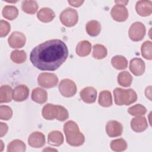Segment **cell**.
<instances>
[{
  "label": "cell",
  "mask_w": 152,
  "mask_h": 152,
  "mask_svg": "<svg viewBox=\"0 0 152 152\" xmlns=\"http://www.w3.org/2000/svg\"><path fill=\"white\" fill-rule=\"evenodd\" d=\"M132 77L128 71H122L118 75V82L119 84L123 87H129L131 85Z\"/></svg>",
  "instance_id": "83f0119b"
},
{
  "label": "cell",
  "mask_w": 152,
  "mask_h": 152,
  "mask_svg": "<svg viewBox=\"0 0 152 152\" xmlns=\"http://www.w3.org/2000/svg\"><path fill=\"white\" fill-rule=\"evenodd\" d=\"M128 112L132 116H140L144 115L147 112L146 108L141 104H137L133 106L130 107L128 109Z\"/></svg>",
  "instance_id": "836d02e7"
},
{
  "label": "cell",
  "mask_w": 152,
  "mask_h": 152,
  "mask_svg": "<svg viewBox=\"0 0 152 152\" xmlns=\"http://www.w3.org/2000/svg\"><path fill=\"white\" fill-rule=\"evenodd\" d=\"M12 88L8 85H3L0 88V102L8 103L11 101L12 97Z\"/></svg>",
  "instance_id": "7402d4cb"
},
{
  "label": "cell",
  "mask_w": 152,
  "mask_h": 152,
  "mask_svg": "<svg viewBox=\"0 0 152 152\" xmlns=\"http://www.w3.org/2000/svg\"><path fill=\"white\" fill-rule=\"evenodd\" d=\"M26 36L20 31H14L8 39L9 45L14 49H18L23 47L26 43Z\"/></svg>",
  "instance_id": "30bf717a"
},
{
  "label": "cell",
  "mask_w": 152,
  "mask_h": 152,
  "mask_svg": "<svg viewBox=\"0 0 152 152\" xmlns=\"http://www.w3.org/2000/svg\"><path fill=\"white\" fill-rule=\"evenodd\" d=\"M10 31V24L6 21L1 20L0 21V36H6Z\"/></svg>",
  "instance_id": "d590c367"
},
{
  "label": "cell",
  "mask_w": 152,
  "mask_h": 152,
  "mask_svg": "<svg viewBox=\"0 0 152 152\" xmlns=\"http://www.w3.org/2000/svg\"><path fill=\"white\" fill-rule=\"evenodd\" d=\"M64 131L66 136V140L68 144L77 147L83 144L85 137L80 131L78 125L72 121H68L64 125Z\"/></svg>",
  "instance_id": "7a4b0ae2"
},
{
  "label": "cell",
  "mask_w": 152,
  "mask_h": 152,
  "mask_svg": "<svg viewBox=\"0 0 152 152\" xmlns=\"http://www.w3.org/2000/svg\"><path fill=\"white\" fill-rule=\"evenodd\" d=\"M98 102L103 107H109L112 104V97L110 91L104 90L100 93Z\"/></svg>",
  "instance_id": "d4e9b609"
},
{
  "label": "cell",
  "mask_w": 152,
  "mask_h": 152,
  "mask_svg": "<svg viewBox=\"0 0 152 152\" xmlns=\"http://www.w3.org/2000/svg\"><path fill=\"white\" fill-rule=\"evenodd\" d=\"M55 17V14L53 11L46 7L41 8L37 14L38 19L43 23H48L52 21Z\"/></svg>",
  "instance_id": "ac0fdd59"
},
{
  "label": "cell",
  "mask_w": 152,
  "mask_h": 152,
  "mask_svg": "<svg viewBox=\"0 0 152 152\" xmlns=\"http://www.w3.org/2000/svg\"><path fill=\"white\" fill-rule=\"evenodd\" d=\"M145 63L141 58H133L129 62V70L136 76L142 75L145 71Z\"/></svg>",
  "instance_id": "4fadbf2b"
},
{
  "label": "cell",
  "mask_w": 152,
  "mask_h": 152,
  "mask_svg": "<svg viewBox=\"0 0 152 152\" xmlns=\"http://www.w3.org/2000/svg\"><path fill=\"white\" fill-rule=\"evenodd\" d=\"M107 54L106 48L102 45L96 44L93 47V56L97 59L104 58Z\"/></svg>",
  "instance_id": "f546056e"
},
{
  "label": "cell",
  "mask_w": 152,
  "mask_h": 152,
  "mask_svg": "<svg viewBox=\"0 0 152 152\" xmlns=\"http://www.w3.org/2000/svg\"><path fill=\"white\" fill-rule=\"evenodd\" d=\"M80 97L86 103H94L97 97V91L92 87H87L83 88L80 93Z\"/></svg>",
  "instance_id": "2e32d148"
},
{
  "label": "cell",
  "mask_w": 152,
  "mask_h": 152,
  "mask_svg": "<svg viewBox=\"0 0 152 152\" xmlns=\"http://www.w3.org/2000/svg\"><path fill=\"white\" fill-rule=\"evenodd\" d=\"M29 89L26 86L18 85L12 91V99L16 102H22L27 99Z\"/></svg>",
  "instance_id": "9a60e30c"
},
{
  "label": "cell",
  "mask_w": 152,
  "mask_h": 152,
  "mask_svg": "<svg viewBox=\"0 0 152 152\" xmlns=\"http://www.w3.org/2000/svg\"><path fill=\"white\" fill-rule=\"evenodd\" d=\"M115 102L117 105H129L136 102L137 95L131 88L123 89L117 87L113 90Z\"/></svg>",
  "instance_id": "277c9868"
},
{
  "label": "cell",
  "mask_w": 152,
  "mask_h": 152,
  "mask_svg": "<svg viewBox=\"0 0 152 152\" xmlns=\"http://www.w3.org/2000/svg\"><path fill=\"white\" fill-rule=\"evenodd\" d=\"M68 2L71 6L74 7H78L84 3V1H68Z\"/></svg>",
  "instance_id": "74e56055"
},
{
  "label": "cell",
  "mask_w": 152,
  "mask_h": 152,
  "mask_svg": "<svg viewBox=\"0 0 152 152\" xmlns=\"http://www.w3.org/2000/svg\"><path fill=\"white\" fill-rule=\"evenodd\" d=\"M26 149V144L20 140H14L10 142L7 146L8 152H23Z\"/></svg>",
  "instance_id": "cb8c5ba5"
},
{
  "label": "cell",
  "mask_w": 152,
  "mask_h": 152,
  "mask_svg": "<svg viewBox=\"0 0 152 152\" xmlns=\"http://www.w3.org/2000/svg\"><path fill=\"white\" fill-rule=\"evenodd\" d=\"M60 21L66 27H72L75 26L78 19L77 11L71 8H67L60 14Z\"/></svg>",
  "instance_id": "5b68a950"
},
{
  "label": "cell",
  "mask_w": 152,
  "mask_h": 152,
  "mask_svg": "<svg viewBox=\"0 0 152 152\" xmlns=\"http://www.w3.org/2000/svg\"><path fill=\"white\" fill-rule=\"evenodd\" d=\"M0 136L2 137L4 135H5L8 129V127L7 126V125L5 123H3V122H1L0 123Z\"/></svg>",
  "instance_id": "8d00e7d4"
},
{
  "label": "cell",
  "mask_w": 152,
  "mask_h": 152,
  "mask_svg": "<svg viewBox=\"0 0 152 152\" xmlns=\"http://www.w3.org/2000/svg\"><path fill=\"white\" fill-rule=\"evenodd\" d=\"M110 148L115 151H122L126 149L127 143L123 138L114 140L110 142Z\"/></svg>",
  "instance_id": "4dcf8cb0"
},
{
  "label": "cell",
  "mask_w": 152,
  "mask_h": 152,
  "mask_svg": "<svg viewBox=\"0 0 152 152\" xmlns=\"http://www.w3.org/2000/svg\"><path fill=\"white\" fill-rule=\"evenodd\" d=\"M31 99L34 102L37 103L43 104L45 103L48 99L47 92L42 88L37 87L32 91Z\"/></svg>",
  "instance_id": "d6986e66"
},
{
  "label": "cell",
  "mask_w": 152,
  "mask_h": 152,
  "mask_svg": "<svg viewBox=\"0 0 152 152\" xmlns=\"http://www.w3.org/2000/svg\"><path fill=\"white\" fill-rule=\"evenodd\" d=\"M141 55L146 59H152V43L150 41H145L141 45Z\"/></svg>",
  "instance_id": "d6a6232c"
},
{
  "label": "cell",
  "mask_w": 152,
  "mask_h": 152,
  "mask_svg": "<svg viewBox=\"0 0 152 152\" xmlns=\"http://www.w3.org/2000/svg\"><path fill=\"white\" fill-rule=\"evenodd\" d=\"M28 143L33 148H40L45 144V137L40 132H34L28 137Z\"/></svg>",
  "instance_id": "5bb4252c"
},
{
  "label": "cell",
  "mask_w": 152,
  "mask_h": 152,
  "mask_svg": "<svg viewBox=\"0 0 152 152\" xmlns=\"http://www.w3.org/2000/svg\"><path fill=\"white\" fill-rule=\"evenodd\" d=\"M110 14L113 19L118 22H123L128 17V12L123 4H116L111 10Z\"/></svg>",
  "instance_id": "9c48e42d"
},
{
  "label": "cell",
  "mask_w": 152,
  "mask_h": 152,
  "mask_svg": "<svg viewBox=\"0 0 152 152\" xmlns=\"http://www.w3.org/2000/svg\"><path fill=\"white\" fill-rule=\"evenodd\" d=\"M43 117L48 120L56 119L59 121H64L68 118V110L60 105H54L48 103L46 104L42 111Z\"/></svg>",
  "instance_id": "3957f363"
},
{
  "label": "cell",
  "mask_w": 152,
  "mask_h": 152,
  "mask_svg": "<svg viewBox=\"0 0 152 152\" xmlns=\"http://www.w3.org/2000/svg\"><path fill=\"white\" fill-rule=\"evenodd\" d=\"M38 4L35 1H24L22 2L21 8L24 12L28 14H34L38 9Z\"/></svg>",
  "instance_id": "f1b7e54d"
},
{
  "label": "cell",
  "mask_w": 152,
  "mask_h": 152,
  "mask_svg": "<svg viewBox=\"0 0 152 152\" xmlns=\"http://www.w3.org/2000/svg\"><path fill=\"white\" fill-rule=\"evenodd\" d=\"M128 34L129 38L133 41L141 40L145 34V26L141 22H135L131 26Z\"/></svg>",
  "instance_id": "52a82bcc"
},
{
  "label": "cell",
  "mask_w": 152,
  "mask_h": 152,
  "mask_svg": "<svg viewBox=\"0 0 152 152\" xmlns=\"http://www.w3.org/2000/svg\"><path fill=\"white\" fill-rule=\"evenodd\" d=\"M38 84L46 88H49L55 87L58 83L57 76L49 72H42L40 74L37 78Z\"/></svg>",
  "instance_id": "ba28073f"
},
{
  "label": "cell",
  "mask_w": 152,
  "mask_h": 152,
  "mask_svg": "<svg viewBox=\"0 0 152 152\" xmlns=\"http://www.w3.org/2000/svg\"><path fill=\"white\" fill-rule=\"evenodd\" d=\"M111 63L113 66L118 70L125 69L128 66V61L126 59L121 55H116L112 58Z\"/></svg>",
  "instance_id": "484cf974"
},
{
  "label": "cell",
  "mask_w": 152,
  "mask_h": 152,
  "mask_svg": "<svg viewBox=\"0 0 152 152\" xmlns=\"http://www.w3.org/2000/svg\"><path fill=\"white\" fill-rule=\"evenodd\" d=\"M48 142L50 145L59 146L64 142V136L59 131H52L48 135Z\"/></svg>",
  "instance_id": "44dd1931"
},
{
  "label": "cell",
  "mask_w": 152,
  "mask_h": 152,
  "mask_svg": "<svg viewBox=\"0 0 152 152\" xmlns=\"http://www.w3.org/2000/svg\"><path fill=\"white\" fill-rule=\"evenodd\" d=\"M91 50V45L87 40L80 42L76 47L77 54L81 56H86L90 54Z\"/></svg>",
  "instance_id": "ffe728a7"
},
{
  "label": "cell",
  "mask_w": 152,
  "mask_h": 152,
  "mask_svg": "<svg viewBox=\"0 0 152 152\" xmlns=\"http://www.w3.org/2000/svg\"><path fill=\"white\" fill-rule=\"evenodd\" d=\"M106 131L110 137H116L120 136L123 131L122 125L116 121H110L106 125Z\"/></svg>",
  "instance_id": "8fae6325"
},
{
  "label": "cell",
  "mask_w": 152,
  "mask_h": 152,
  "mask_svg": "<svg viewBox=\"0 0 152 152\" xmlns=\"http://www.w3.org/2000/svg\"><path fill=\"white\" fill-rule=\"evenodd\" d=\"M2 15L6 19L13 20L16 18L18 14V9L13 5H6L2 10Z\"/></svg>",
  "instance_id": "4316f807"
},
{
  "label": "cell",
  "mask_w": 152,
  "mask_h": 152,
  "mask_svg": "<svg viewBox=\"0 0 152 152\" xmlns=\"http://www.w3.org/2000/svg\"><path fill=\"white\" fill-rule=\"evenodd\" d=\"M27 59L26 53L24 50H15L11 52V59L16 64H21Z\"/></svg>",
  "instance_id": "1f68e13d"
},
{
  "label": "cell",
  "mask_w": 152,
  "mask_h": 152,
  "mask_svg": "<svg viewBox=\"0 0 152 152\" xmlns=\"http://www.w3.org/2000/svg\"><path fill=\"white\" fill-rule=\"evenodd\" d=\"M135 10L138 14L142 17L151 15L152 12V2L148 0H141L137 2Z\"/></svg>",
  "instance_id": "7c38bea8"
},
{
  "label": "cell",
  "mask_w": 152,
  "mask_h": 152,
  "mask_svg": "<svg viewBox=\"0 0 152 152\" xmlns=\"http://www.w3.org/2000/svg\"><path fill=\"white\" fill-rule=\"evenodd\" d=\"M12 116V110L11 107L5 105L0 106V119L2 120H9Z\"/></svg>",
  "instance_id": "e575fe53"
},
{
  "label": "cell",
  "mask_w": 152,
  "mask_h": 152,
  "mask_svg": "<svg viewBox=\"0 0 152 152\" xmlns=\"http://www.w3.org/2000/svg\"><path fill=\"white\" fill-rule=\"evenodd\" d=\"M131 126L132 129L135 132H142L148 127L147 121L144 116H137L131 120Z\"/></svg>",
  "instance_id": "e0dca14e"
},
{
  "label": "cell",
  "mask_w": 152,
  "mask_h": 152,
  "mask_svg": "<svg viewBox=\"0 0 152 152\" xmlns=\"http://www.w3.org/2000/svg\"><path fill=\"white\" fill-rule=\"evenodd\" d=\"M77 89L75 83L72 80L68 78L62 80L59 85L60 93L65 97H70L75 95Z\"/></svg>",
  "instance_id": "8992f818"
},
{
  "label": "cell",
  "mask_w": 152,
  "mask_h": 152,
  "mask_svg": "<svg viewBox=\"0 0 152 152\" xmlns=\"http://www.w3.org/2000/svg\"><path fill=\"white\" fill-rule=\"evenodd\" d=\"M68 55L66 44L60 39H52L34 48L30 59L34 66L42 71H55L65 61Z\"/></svg>",
  "instance_id": "6da1fadb"
},
{
  "label": "cell",
  "mask_w": 152,
  "mask_h": 152,
  "mask_svg": "<svg viewBox=\"0 0 152 152\" xmlns=\"http://www.w3.org/2000/svg\"><path fill=\"white\" fill-rule=\"evenodd\" d=\"M86 31L91 36H97L101 31V25L96 20H91L86 24Z\"/></svg>",
  "instance_id": "603a6c76"
}]
</instances>
